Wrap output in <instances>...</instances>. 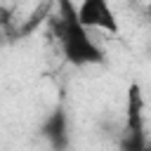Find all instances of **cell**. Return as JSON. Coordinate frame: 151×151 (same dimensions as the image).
Segmentation results:
<instances>
[{
    "instance_id": "2",
    "label": "cell",
    "mask_w": 151,
    "mask_h": 151,
    "mask_svg": "<svg viewBox=\"0 0 151 151\" xmlns=\"http://www.w3.org/2000/svg\"><path fill=\"white\" fill-rule=\"evenodd\" d=\"M78 14L87 28H101L109 33H118V21H116V14L109 0H83L78 7Z\"/></svg>"
},
{
    "instance_id": "3",
    "label": "cell",
    "mask_w": 151,
    "mask_h": 151,
    "mask_svg": "<svg viewBox=\"0 0 151 151\" xmlns=\"http://www.w3.org/2000/svg\"><path fill=\"white\" fill-rule=\"evenodd\" d=\"M125 127L127 132L144 134V94L137 83L127 87V99H125Z\"/></svg>"
},
{
    "instance_id": "4",
    "label": "cell",
    "mask_w": 151,
    "mask_h": 151,
    "mask_svg": "<svg viewBox=\"0 0 151 151\" xmlns=\"http://www.w3.org/2000/svg\"><path fill=\"white\" fill-rule=\"evenodd\" d=\"M42 132H45L47 137H52L54 146H61V144H64V142H61V137L66 134V116H64V111H61V109H57V111L45 120Z\"/></svg>"
},
{
    "instance_id": "5",
    "label": "cell",
    "mask_w": 151,
    "mask_h": 151,
    "mask_svg": "<svg viewBox=\"0 0 151 151\" xmlns=\"http://www.w3.org/2000/svg\"><path fill=\"white\" fill-rule=\"evenodd\" d=\"M146 12H149V17H151V5H149V7H146Z\"/></svg>"
},
{
    "instance_id": "1",
    "label": "cell",
    "mask_w": 151,
    "mask_h": 151,
    "mask_svg": "<svg viewBox=\"0 0 151 151\" xmlns=\"http://www.w3.org/2000/svg\"><path fill=\"white\" fill-rule=\"evenodd\" d=\"M57 5H59V12H57V17H52V31L59 38L66 61H71L76 66L104 64V52L90 38L87 26L80 21V14L73 5V0H57Z\"/></svg>"
}]
</instances>
